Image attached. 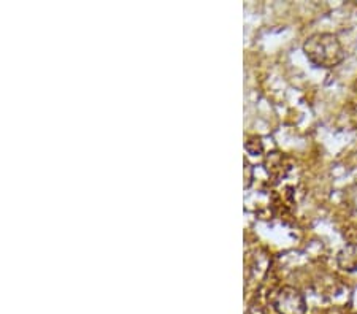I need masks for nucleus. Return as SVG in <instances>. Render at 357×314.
<instances>
[{"label": "nucleus", "instance_id": "obj_1", "mask_svg": "<svg viewBox=\"0 0 357 314\" xmlns=\"http://www.w3.org/2000/svg\"><path fill=\"white\" fill-rule=\"evenodd\" d=\"M303 53L313 65L333 68L344 59V48L337 36L329 32H318L310 36L303 43Z\"/></svg>", "mask_w": 357, "mask_h": 314}, {"label": "nucleus", "instance_id": "obj_2", "mask_svg": "<svg viewBox=\"0 0 357 314\" xmlns=\"http://www.w3.org/2000/svg\"><path fill=\"white\" fill-rule=\"evenodd\" d=\"M276 314H305L307 313V300L301 290L292 285H283L272 294L270 299Z\"/></svg>", "mask_w": 357, "mask_h": 314}, {"label": "nucleus", "instance_id": "obj_3", "mask_svg": "<svg viewBox=\"0 0 357 314\" xmlns=\"http://www.w3.org/2000/svg\"><path fill=\"white\" fill-rule=\"evenodd\" d=\"M264 167H266L267 173L275 180H283L284 176L289 173L291 162L283 152L272 151L268 152L266 159H264Z\"/></svg>", "mask_w": 357, "mask_h": 314}, {"label": "nucleus", "instance_id": "obj_4", "mask_svg": "<svg viewBox=\"0 0 357 314\" xmlns=\"http://www.w3.org/2000/svg\"><path fill=\"white\" fill-rule=\"evenodd\" d=\"M337 264L344 272H357V243L347 244L338 251Z\"/></svg>", "mask_w": 357, "mask_h": 314}, {"label": "nucleus", "instance_id": "obj_5", "mask_svg": "<svg viewBox=\"0 0 357 314\" xmlns=\"http://www.w3.org/2000/svg\"><path fill=\"white\" fill-rule=\"evenodd\" d=\"M245 146H246V151L252 154V156H261L264 152V145L261 139H257V136H251V139L246 141Z\"/></svg>", "mask_w": 357, "mask_h": 314}]
</instances>
